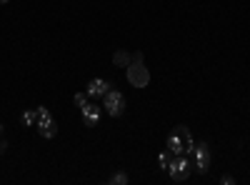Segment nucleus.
Wrapping results in <instances>:
<instances>
[{"instance_id":"nucleus-13","label":"nucleus","mask_w":250,"mask_h":185,"mask_svg":"<svg viewBox=\"0 0 250 185\" xmlns=\"http://www.w3.org/2000/svg\"><path fill=\"white\" fill-rule=\"evenodd\" d=\"M35 113H38V123H45V120H53V113L45 108V105H40V108H35Z\"/></svg>"},{"instance_id":"nucleus-18","label":"nucleus","mask_w":250,"mask_h":185,"mask_svg":"<svg viewBox=\"0 0 250 185\" xmlns=\"http://www.w3.org/2000/svg\"><path fill=\"white\" fill-rule=\"evenodd\" d=\"M5 133V125H3V123H0V135H3Z\"/></svg>"},{"instance_id":"nucleus-5","label":"nucleus","mask_w":250,"mask_h":185,"mask_svg":"<svg viewBox=\"0 0 250 185\" xmlns=\"http://www.w3.org/2000/svg\"><path fill=\"white\" fill-rule=\"evenodd\" d=\"M103 103H105V113L110 118H120L125 113V95L115 88H110L105 95H103Z\"/></svg>"},{"instance_id":"nucleus-11","label":"nucleus","mask_w":250,"mask_h":185,"mask_svg":"<svg viewBox=\"0 0 250 185\" xmlns=\"http://www.w3.org/2000/svg\"><path fill=\"white\" fill-rule=\"evenodd\" d=\"M20 123H23L25 128H30V125H38V113H35V110H25L23 115H20Z\"/></svg>"},{"instance_id":"nucleus-10","label":"nucleus","mask_w":250,"mask_h":185,"mask_svg":"<svg viewBox=\"0 0 250 185\" xmlns=\"http://www.w3.org/2000/svg\"><path fill=\"white\" fill-rule=\"evenodd\" d=\"M173 160H175V155L168 150V148H165L160 155H158V165L163 168V170H170V165H173Z\"/></svg>"},{"instance_id":"nucleus-14","label":"nucleus","mask_w":250,"mask_h":185,"mask_svg":"<svg viewBox=\"0 0 250 185\" xmlns=\"http://www.w3.org/2000/svg\"><path fill=\"white\" fill-rule=\"evenodd\" d=\"M73 100H75V105H78V108L88 105V93H75V98H73Z\"/></svg>"},{"instance_id":"nucleus-3","label":"nucleus","mask_w":250,"mask_h":185,"mask_svg":"<svg viewBox=\"0 0 250 185\" xmlns=\"http://www.w3.org/2000/svg\"><path fill=\"white\" fill-rule=\"evenodd\" d=\"M190 173H193V158L190 155H175V160H173V165H170V170H168V175H170V180L173 183H185L188 178H190Z\"/></svg>"},{"instance_id":"nucleus-7","label":"nucleus","mask_w":250,"mask_h":185,"mask_svg":"<svg viewBox=\"0 0 250 185\" xmlns=\"http://www.w3.org/2000/svg\"><path fill=\"white\" fill-rule=\"evenodd\" d=\"M110 88H113V85L108 83L105 78H93L90 83H88V88H85V93H88V98H103Z\"/></svg>"},{"instance_id":"nucleus-9","label":"nucleus","mask_w":250,"mask_h":185,"mask_svg":"<svg viewBox=\"0 0 250 185\" xmlns=\"http://www.w3.org/2000/svg\"><path fill=\"white\" fill-rule=\"evenodd\" d=\"M113 63H115V68H128L133 63V55L128 50H115L113 53Z\"/></svg>"},{"instance_id":"nucleus-17","label":"nucleus","mask_w":250,"mask_h":185,"mask_svg":"<svg viewBox=\"0 0 250 185\" xmlns=\"http://www.w3.org/2000/svg\"><path fill=\"white\" fill-rule=\"evenodd\" d=\"M133 60H145V58H143V53H140V50H135V53H133Z\"/></svg>"},{"instance_id":"nucleus-19","label":"nucleus","mask_w":250,"mask_h":185,"mask_svg":"<svg viewBox=\"0 0 250 185\" xmlns=\"http://www.w3.org/2000/svg\"><path fill=\"white\" fill-rule=\"evenodd\" d=\"M5 3H10V0H0V5H5Z\"/></svg>"},{"instance_id":"nucleus-16","label":"nucleus","mask_w":250,"mask_h":185,"mask_svg":"<svg viewBox=\"0 0 250 185\" xmlns=\"http://www.w3.org/2000/svg\"><path fill=\"white\" fill-rule=\"evenodd\" d=\"M3 153H8V140L0 135V155H3Z\"/></svg>"},{"instance_id":"nucleus-8","label":"nucleus","mask_w":250,"mask_h":185,"mask_svg":"<svg viewBox=\"0 0 250 185\" xmlns=\"http://www.w3.org/2000/svg\"><path fill=\"white\" fill-rule=\"evenodd\" d=\"M38 135L40 138H55L58 135V123L55 120H45V123H38Z\"/></svg>"},{"instance_id":"nucleus-12","label":"nucleus","mask_w":250,"mask_h":185,"mask_svg":"<svg viewBox=\"0 0 250 185\" xmlns=\"http://www.w3.org/2000/svg\"><path fill=\"white\" fill-rule=\"evenodd\" d=\"M130 178H128V173H123V170H118V173H113L110 178H108V183L110 185H125Z\"/></svg>"},{"instance_id":"nucleus-2","label":"nucleus","mask_w":250,"mask_h":185,"mask_svg":"<svg viewBox=\"0 0 250 185\" xmlns=\"http://www.w3.org/2000/svg\"><path fill=\"white\" fill-rule=\"evenodd\" d=\"M190 158H193V170L198 175H208V170H210V145L205 140L195 143L190 150Z\"/></svg>"},{"instance_id":"nucleus-6","label":"nucleus","mask_w":250,"mask_h":185,"mask_svg":"<svg viewBox=\"0 0 250 185\" xmlns=\"http://www.w3.org/2000/svg\"><path fill=\"white\" fill-rule=\"evenodd\" d=\"M80 113H83V123H85L88 128H95L98 123H100L103 108L95 105V103H88V105H83V108H80Z\"/></svg>"},{"instance_id":"nucleus-1","label":"nucleus","mask_w":250,"mask_h":185,"mask_svg":"<svg viewBox=\"0 0 250 185\" xmlns=\"http://www.w3.org/2000/svg\"><path fill=\"white\" fill-rule=\"evenodd\" d=\"M165 145H168V150L173 153V155H190V150H193V145H195V140H193V135H190V130H188L185 125H175L173 128V133L168 135V140H165Z\"/></svg>"},{"instance_id":"nucleus-15","label":"nucleus","mask_w":250,"mask_h":185,"mask_svg":"<svg viewBox=\"0 0 250 185\" xmlns=\"http://www.w3.org/2000/svg\"><path fill=\"white\" fill-rule=\"evenodd\" d=\"M220 183L223 185H235V178L233 175H220Z\"/></svg>"},{"instance_id":"nucleus-4","label":"nucleus","mask_w":250,"mask_h":185,"mask_svg":"<svg viewBox=\"0 0 250 185\" xmlns=\"http://www.w3.org/2000/svg\"><path fill=\"white\" fill-rule=\"evenodd\" d=\"M125 75H128V83L133 88H148V83H150V70L145 68V60H133Z\"/></svg>"}]
</instances>
